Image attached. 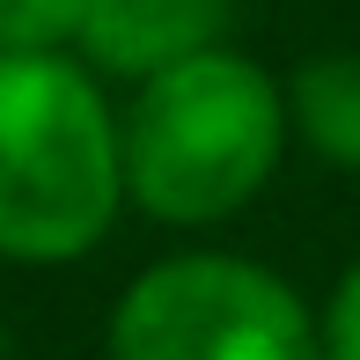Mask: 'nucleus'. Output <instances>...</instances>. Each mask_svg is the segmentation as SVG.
I'll list each match as a JSON object with an SVG mask.
<instances>
[{
  "instance_id": "nucleus-1",
  "label": "nucleus",
  "mask_w": 360,
  "mask_h": 360,
  "mask_svg": "<svg viewBox=\"0 0 360 360\" xmlns=\"http://www.w3.org/2000/svg\"><path fill=\"white\" fill-rule=\"evenodd\" d=\"M287 147V89L257 59L214 52L140 81L118 118L125 199L169 228H214L257 199Z\"/></svg>"
},
{
  "instance_id": "nucleus-2",
  "label": "nucleus",
  "mask_w": 360,
  "mask_h": 360,
  "mask_svg": "<svg viewBox=\"0 0 360 360\" xmlns=\"http://www.w3.org/2000/svg\"><path fill=\"white\" fill-rule=\"evenodd\" d=\"M125 206L118 118L67 52H0V257L67 265Z\"/></svg>"
},
{
  "instance_id": "nucleus-3",
  "label": "nucleus",
  "mask_w": 360,
  "mask_h": 360,
  "mask_svg": "<svg viewBox=\"0 0 360 360\" xmlns=\"http://www.w3.org/2000/svg\"><path fill=\"white\" fill-rule=\"evenodd\" d=\"M110 360H323V338L280 272L228 250H191L147 265L118 294Z\"/></svg>"
},
{
  "instance_id": "nucleus-4",
  "label": "nucleus",
  "mask_w": 360,
  "mask_h": 360,
  "mask_svg": "<svg viewBox=\"0 0 360 360\" xmlns=\"http://www.w3.org/2000/svg\"><path fill=\"white\" fill-rule=\"evenodd\" d=\"M228 22H236V0H89L74 44L96 74L155 81L184 59L214 52Z\"/></svg>"
},
{
  "instance_id": "nucleus-5",
  "label": "nucleus",
  "mask_w": 360,
  "mask_h": 360,
  "mask_svg": "<svg viewBox=\"0 0 360 360\" xmlns=\"http://www.w3.org/2000/svg\"><path fill=\"white\" fill-rule=\"evenodd\" d=\"M287 133H302L331 169H360V52H323L294 67Z\"/></svg>"
},
{
  "instance_id": "nucleus-6",
  "label": "nucleus",
  "mask_w": 360,
  "mask_h": 360,
  "mask_svg": "<svg viewBox=\"0 0 360 360\" xmlns=\"http://www.w3.org/2000/svg\"><path fill=\"white\" fill-rule=\"evenodd\" d=\"M89 0H0V52H59L81 37Z\"/></svg>"
},
{
  "instance_id": "nucleus-7",
  "label": "nucleus",
  "mask_w": 360,
  "mask_h": 360,
  "mask_svg": "<svg viewBox=\"0 0 360 360\" xmlns=\"http://www.w3.org/2000/svg\"><path fill=\"white\" fill-rule=\"evenodd\" d=\"M316 338H323V360H360V265H353L346 280L331 287Z\"/></svg>"
},
{
  "instance_id": "nucleus-8",
  "label": "nucleus",
  "mask_w": 360,
  "mask_h": 360,
  "mask_svg": "<svg viewBox=\"0 0 360 360\" xmlns=\"http://www.w3.org/2000/svg\"><path fill=\"white\" fill-rule=\"evenodd\" d=\"M0 360H8V331H0Z\"/></svg>"
}]
</instances>
